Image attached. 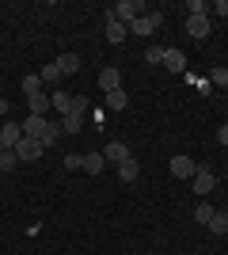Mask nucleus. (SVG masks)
Returning a JSON list of instances; mask_svg holds the SVG:
<instances>
[{
  "label": "nucleus",
  "mask_w": 228,
  "mask_h": 255,
  "mask_svg": "<svg viewBox=\"0 0 228 255\" xmlns=\"http://www.w3.org/2000/svg\"><path fill=\"white\" fill-rule=\"evenodd\" d=\"M145 61L149 65H163V46H149V50H145Z\"/></svg>",
  "instance_id": "27"
},
{
  "label": "nucleus",
  "mask_w": 228,
  "mask_h": 255,
  "mask_svg": "<svg viewBox=\"0 0 228 255\" xmlns=\"http://www.w3.org/2000/svg\"><path fill=\"white\" fill-rule=\"evenodd\" d=\"M38 76H42V84H50V88H57L65 76H61V69H57V61H50V65H42L38 69Z\"/></svg>",
  "instance_id": "13"
},
{
  "label": "nucleus",
  "mask_w": 228,
  "mask_h": 255,
  "mask_svg": "<svg viewBox=\"0 0 228 255\" xmlns=\"http://www.w3.org/2000/svg\"><path fill=\"white\" fill-rule=\"evenodd\" d=\"M209 31H213L209 11H202V15H186V34H190V38H209Z\"/></svg>",
  "instance_id": "4"
},
{
  "label": "nucleus",
  "mask_w": 228,
  "mask_h": 255,
  "mask_svg": "<svg viewBox=\"0 0 228 255\" xmlns=\"http://www.w3.org/2000/svg\"><path fill=\"white\" fill-rule=\"evenodd\" d=\"M137 171H141V168H137V160H122V164H118V179L122 183H133V179H137Z\"/></svg>",
  "instance_id": "17"
},
{
  "label": "nucleus",
  "mask_w": 228,
  "mask_h": 255,
  "mask_svg": "<svg viewBox=\"0 0 228 255\" xmlns=\"http://www.w3.org/2000/svg\"><path fill=\"white\" fill-rule=\"evenodd\" d=\"M206 229H209L213 236H225V233H228V217H225V210H217V213H213V221H209Z\"/></svg>",
  "instance_id": "20"
},
{
  "label": "nucleus",
  "mask_w": 228,
  "mask_h": 255,
  "mask_svg": "<svg viewBox=\"0 0 228 255\" xmlns=\"http://www.w3.org/2000/svg\"><path fill=\"white\" fill-rule=\"evenodd\" d=\"M198 168H202V164H194L190 156H171V175L175 179H194Z\"/></svg>",
  "instance_id": "6"
},
{
  "label": "nucleus",
  "mask_w": 228,
  "mask_h": 255,
  "mask_svg": "<svg viewBox=\"0 0 228 255\" xmlns=\"http://www.w3.org/2000/svg\"><path fill=\"white\" fill-rule=\"evenodd\" d=\"M217 141H221V145H228V126H221V129H217Z\"/></svg>",
  "instance_id": "31"
},
{
  "label": "nucleus",
  "mask_w": 228,
  "mask_h": 255,
  "mask_svg": "<svg viewBox=\"0 0 228 255\" xmlns=\"http://www.w3.org/2000/svg\"><path fill=\"white\" fill-rule=\"evenodd\" d=\"M65 168L69 171H84V156H76V152H73V156H65Z\"/></svg>",
  "instance_id": "28"
},
{
  "label": "nucleus",
  "mask_w": 228,
  "mask_h": 255,
  "mask_svg": "<svg viewBox=\"0 0 228 255\" xmlns=\"http://www.w3.org/2000/svg\"><path fill=\"white\" fill-rule=\"evenodd\" d=\"M209 11H213V15H228V0H217V4H213Z\"/></svg>",
  "instance_id": "30"
},
{
  "label": "nucleus",
  "mask_w": 228,
  "mask_h": 255,
  "mask_svg": "<svg viewBox=\"0 0 228 255\" xmlns=\"http://www.w3.org/2000/svg\"><path fill=\"white\" fill-rule=\"evenodd\" d=\"M19 137H23V126H19V122H4V126H0V149H15Z\"/></svg>",
  "instance_id": "7"
},
{
  "label": "nucleus",
  "mask_w": 228,
  "mask_h": 255,
  "mask_svg": "<svg viewBox=\"0 0 228 255\" xmlns=\"http://www.w3.org/2000/svg\"><path fill=\"white\" fill-rule=\"evenodd\" d=\"M163 27V15L160 11H145L141 19H133L130 23V34H141V38H149V34H156Z\"/></svg>",
  "instance_id": "2"
},
{
  "label": "nucleus",
  "mask_w": 228,
  "mask_h": 255,
  "mask_svg": "<svg viewBox=\"0 0 228 255\" xmlns=\"http://www.w3.org/2000/svg\"><path fill=\"white\" fill-rule=\"evenodd\" d=\"M225 175H228V171H225Z\"/></svg>",
  "instance_id": "36"
},
{
  "label": "nucleus",
  "mask_w": 228,
  "mask_h": 255,
  "mask_svg": "<svg viewBox=\"0 0 228 255\" xmlns=\"http://www.w3.org/2000/svg\"><path fill=\"white\" fill-rule=\"evenodd\" d=\"M69 99H73V96H69V92H61V88H54V92H50V107H54L57 115H65V111H69Z\"/></svg>",
  "instance_id": "18"
},
{
  "label": "nucleus",
  "mask_w": 228,
  "mask_h": 255,
  "mask_svg": "<svg viewBox=\"0 0 228 255\" xmlns=\"http://www.w3.org/2000/svg\"><path fill=\"white\" fill-rule=\"evenodd\" d=\"M42 141H34V137H19V145H15V156H19V164H27V160H38L42 156Z\"/></svg>",
  "instance_id": "5"
},
{
  "label": "nucleus",
  "mask_w": 228,
  "mask_h": 255,
  "mask_svg": "<svg viewBox=\"0 0 228 255\" xmlns=\"http://www.w3.org/2000/svg\"><path fill=\"white\" fill-rule=\"evenodd\" d=\"M8 107H11V103H8V99H0V118L8 115Z\"/></svg>",
  "instance_id": "32"
},
{
  "label": "nucleus",
  "mask_w": 228,
  "mask_h": 255,
  "mask_svg": "<svg viewBox=\"0 0 228 255\" xmlns=\"http://www.w3.org/2000/svg\"><path fill=\"white\" fill-rule=\"evenodd\" d=\"M84 111H87V99H84V96H73V99H69V111H65V115L84 118Z\"/></svg>",
  "instance_id": "24"
},
{
  "label": "nucleus",
  "mask_w": 228,
  "mask_h": 255,
  "mask_svg": "<svg viewBox=\"0 0 228 255\" xmlns=\"http://www.w3.org/2000/svg\"><path fill=\"white\" fill-rule=\"evenodd\" d=\"M103 168H107V160H103V152H87V156H84V171H87V175H99Z\"/></svg>",
  "instance_id": "16"
},
{
  "label": "nucleus",
  "mask_w": 228,
  "mask_h": 255,
  "mask_svg": "<svg viewBox=\"0 0 228 255\" xmlns=\"http://www.w3.org/2000/svg\"><path fill=\"white\" fill-rule=\"evenodd\" d=\"M46 133H50V118H42V115H27V118H23V137L42 141Z\"/></svg>",
  "instance_id": "3"
},
{
  "label": "nucleus",
  "mask_w": 228,
  "mask_h": 255,
  "mask_svg": "<svg viewBox=\"0 0 228 255\" xmlns=\"http://www.w3.org/2000/svg\"><path fill=\"white\" fill-rule=\"evenodd\" d=\"M57 69H61V76L80 73V57H76V53H61V57H57Z\"/></svg>",
  "instance_id": "14"
},
{
  "label": "nucleus",
  "mask_w": 228,
  "mask_h": 255,
  "mask_svg": "<svg viewBox=\"0 0 228 255\" xmlns=\"http://www.w3.org/2000/svg\"><path fill=\"white\" fill-rule=\"evenodd\" d=\"M190 183H194V194H209L213 187H217V175H213L209 168H198V171H194V179H190Z\"/></svg>",
  "instance_id": "8"
},
{
  "label": "nucleus",
  "mask_w": 228,
  "mask_h": 255,
  "mask_svg": "<svg viewBox=\"0 0 228 255\" xmlns=\"http://www.w3.org/2000/svg\"><path fill=\"white\" fill-rule=\"evenodd\" d=\"M213 213H217V210H213V206H209V202H202V206H198V210H194V217H198V221H202V225H209V221H213Z\"/></svg>",
  "instance_id": "26"
},
{
  "label": "nucleus",
  "mask_w": 228,
  "mask_h": 255,
  "mask_svg": "<svg viewBox=\"0 0 228 255\" xmlns=\"http://www.w3.org/2000/svg\"><path fill=\"white\" fill-rule=\"evenodd\" d=\"M225 217H228V206H225Z\"/></svg>",
  "instance_id": "33"
},
{
  "label": "nucleus",
  "mask_w": 228,
  "mask_h": 255,
  "mask_svg": "<svg viewBox=\"0 0 228 255\" xmlns=\"http://www.w3.org/2000/svg\"><path fill=\"white\" fill-rule=\"evenodd\" d=\"M126 34H130V27H126V23H118V19L107 11V42L118 46V42H126Z\"/></svg>",
  "instance_id": "9"
},
{
  "label": "nucleus",
  "mask_w": 228,
  "mask_h": 255,
  "mask_svg": "<svg viewBox=\"0 0 228 255\" xmlns=\"http://www.w3.org/2000/svg\"><path fill=\"white\" fill-rule=\"evenodd\" d=\"M15 164H19L15 149H0V171H15Z\"/></svg>",
  "instance_id": "22"
},
{
  "label": "nucleus",
  "mask_w": 228,
  "mask_h": 255,
  "mask_svg": "<svg viewBox=\"0 0 228 255\" xmlns=\"http://www.w3.org/2000/svg\"><path fill=\"white\" fill-rule=\"evenodd\" d=\"M225 92H228V88H225Z\"/></svg>",
  "instance_id": "35"
},
{
  "label": "nucleus",
  "mask_w": 228,
  "mask_h": 255,
  "mask_svg": "<svg viewBox=\"0 0 228 255\" xmlns=\"http://www.w3.org/2000/svg\"><path fill=\"white\" fill-rule=\"evenodd\" d=\"M103 160H107V164H122V160H130V145H122V141H110L107 149H103Z\"/></svg>",
  "instance_id": "10"
},
{
  "label": "nucleus",
  "mask_w": 228,
  "mask_h": 255,
  "mask_svg": "<svg viewBox=\"0 0 228 255\" xmlns=\"http://www.w3.org/2000/svg\"><path fill=\"white\" fill-rule=\"evenodd\" d=\"M209 80H213L217 88H228V65H217V69L209 73Z\"/></svg>",
  "instance_id": "25"
},
{
  "label": "nucleus",
  "mask_w": 228,
  "mask_h": 255,
  "mask_svg": "<svg viewBox=\"0 0 228 255\" xmlns=\"http://www.w3.org/2000/svg\"><path fill=\"white\" fill-rule=\"evenodd\" d=\"M38 92H42V76L27 73V76H23V96H38Z\"/></svg>",
  "instance_id": "21"
},
{
  "label": "nucleus",
  "mask_w": 228,
  "mask_h": 255,
  "mask_svg": "<svg viewBox=\"0 0 228 255\" xmlns=\"http://www.w3.org/2000/svg\"><path fill=\"white\" fill-rule=\"evenodd\" d=\"M27 107H31V115H42V118H46V111H50V96H46V92L27 96Z\"/></svg>",
  "instance_id": "15"
},
{
  "label": "nucleus",
  "mask_w": 228,
  "mask_h": 255,
  "mask_svg": "<svg viewBox=\"0 0 228 255\" xmlns=\"http://www.w3.org/2000/svg\"><path fill=\"white\" fill-rule=\"evenodd\" d=\"M126 107H130V96H126L122 88H118V92H110V96H107V111H126Z\"/></svg>",
  "instance_id": "19"
},
{
  "label": "nucleus",
  "mask_w": 228,
  "mask_h": 255,
  "mask_svg": "<svg viewBox=\"0 0 228 255\" xmlns=\"http://www.w3.org/2000/svg\"><path fill=\"white\" fill-rule=\"evenodd\" d=\"M225 126H228V118H225Z\"/></svg>",
  "instance_id": "34"
},
{
  "label": "nucleus",
  "mask_w": 228,
  "mask_h": 255,
  "mask_svg": "<svg viewBox=\"0 0 228 255\" xmlns=\"http://www.w3.org/2000/svg\"><path fill=\"white\" fill-rule=\"evenodd\" d=\"M163 69H167V73H183L186 69V53L183 50H163Z\"/></svg>",
  "instance_id": "11"
},
{
  "label": "nucleus",
  "mask_w": 228,
  "mask_h": 255,
  "mask_svg": "<svg viewBox=\"0 0 228 255\" xmlns=\"http://www.w3.org/2000/svg\"><path fill=\"white\" fill-rule=\"evenodd\" d=\"M186 11H190V15H202V11H209V4H202V0H186Z\"/></svg>",
  "instance_id": "29"
},
{
  "label": "nucleus",
  "mask_w": 228,
  "mask_h": 255,
  "mask_svg": "<svg viewBox=\"0 0 228 255\" xmlns=\"http://www.w3.org/2000/svg\"><path fill=\"white\" fill-rule=\"evenodd\" d=\"M61 129H65V133H80V129H84V118H76V115H61Z\"/></svg>",
  "instance_id": "23"
},
{
  "label": "nucleus",
  "mask_w": 228,
  "mask_h": 255,
  "mask_svg": "<svg viewBox=\"0 0 228 255\" xmlns=\"http://www.w3.org/2000/svg\"><path fill=\"white\" fill-rule=\"evenodd\" d=\"M145 11H149V8H145V4H137V0H118V4L110 8V15H114L118 23H126V27H130L133 19H141Z\"/></svg>",
  "instance_id": "1"
},
{
  "label": "nucleus",
  "mask_w": 228,
  "mask_h": 255,
  "mask_svg": "<svg viewBox=\"0 0 228 255\" xmlns=\"http://www.w3.org/2000/svg\"><path fill=\"white\" fill-rule=\"evenodd\" d=\"M99 88H103L107 96H110V92H118V88H122V73H118V69H103V73H99Z\"/></svg>",
  "instance_id": "12"
}]
</instances>
